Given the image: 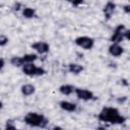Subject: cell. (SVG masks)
Returning <instances> with one entry per match:
<instances>
[{"label": "cell", "mask_w": 130, "mask_h": 130, "mask_svg": "<svg viewBox=\"0 0 130 130\" xmlns=\"http://www.w3.org/2000/svg\"><path fill=\"white\" fill-rule=\"evenodd\" d=\"M98 118L102 122H108L111 124H123L126 121V117L120 115L119 110L114 107L103 108L98 115Z\"/></svg>", "instance_id": "cell-1"}, {"label": "cell", "mask_w": 130, "mask_h": 130, "mask_svg": "<svg viewBox=\"0 0 130 130\" xmlns=\"http://www.w3.org/2000/svg\"><path fill=\"white\" fill-rule=\"evenodd\" d=\"M24 123L31 127H38V128H46L49 120L42 114H38L35 112L27 113L23 119Z\"/></svg>", "instance_id": "cell-2"}, {"label": "cell", "mask_w": 130, "mask_h": 130, "mask_svg": "<svg viewBox=\"0 0 130 130\" xmlns=\"http://www.w3.org/2000/svg\"><path fill=\"white\" fill-rule=\"evenodd\" d=\"M21 69L22 72L27 76H41L46 74V70L43 67H38L34 63H24Z\"/></svg>", "instance_id": "cell-3"}, {"label": "cell", "mask_w": 130, "mask_h": 130, "mask_svg": "<svg viewBox=\"0 0 130 130\" xmlns=\"http://www.w3.org/2000/svg\"><path fill=\"white\" fill-rule=\"evenodd\" d=\"M74 43H75L76 46H78V47H80L84 50H91L94 46V40L92 38H89V37H86V36L76 38Z\"/></svg>", "instance_id": "cell-4"}, {"label": "cell", "mask_w": 130, "mask_h": 130, "mask_svg": "<svg viewBox=\"0 0 130 130\" xmlns=\"http://www.w3.org/2000/svg\"><path fill=\"white\" fill-rule=\"evenodd\" d=\"M74 92H75L76 96L81 101H91V100H95L96 99L92 91H90L88 89H85V88L75 87Z\"/></svg>", "instance_id": "cell-5"}, {"label": "cell", "mask_w": 130, "mask_h": 130, "mask_svg": "<svg viewBox=\"0 0 130 130\" xmlns=\"http://www.w3.org/2000/svg\"><path fill=\"white\" fill-rule=\"evenodd\" d=\"M125 25L124 24H119L116 26L112 37H111V42L112 43H121L125 38H124V30H125Z\"/></svg>", "instance_id": "cell-6"}, {"label": "cell", "mask_w": 130, "mask_h": 130, "mask_svg": "<svg viewBox=\"0 0 130 130\" xmlns=\"http://www.w3.org/2000/svg\"><path fill=\"white\" fill-rule=\"evenodd\" d=\"M30 47H31V49L37 51L39 54H46L50 50V46L46 42H36V43L31 44Z\"/></svg>", "instance_id": "cell-7"}, {"label": "cell", "mask_w": 130, "mask_h": 130, "mask_svg": "<svg viewBox=\"0 0 130 130\" xmlns=\"http://www.w3.org/2000/svg\"><path fill=\"white\" fill-rule=\"evenodd\" d=\"M123 53H124V49L118 43H113L109 47V54L113 57H120Z\"/></svg>", "instance_id": "cell-8"}, {"label": "cell", "mask_w": 130, "mask_h": 130, "mask_svg": "<svg viewBox=\"0 0 130 130\" xmlns=\"http://www.w3.org/2000/svg\"><path fill=\"white\" fill-rule=\"evenodd\" d=\"M116 9V4L112 1H109L107 2V4L104 6V9H103V12H104V15H105V18L106 19H110L112 14L114 13Z\"/></svg>", "instance_id": "cell-9"}, {"label": "cell", "mask_w": 130, "mask_h": 130, "mask_svg": "<svg viewBox=\"0 0 130 130\" xmlns=\"http://www.w3.org/2000/svg\"><path fill=\"white\" fill-rule=\"evenodd\" d=\"M59 106L62 110L66 111V112H75L77 109V106L75 104L68 102V101H61L59 103Z\"/></svg>", "instance_id": "cell-10"}, {"label": "cell", "mask_w": 130, "mask_h": 130, "mask_svg": "<svg viewBox=\"0 0 130 130\" xmlns=\"http://www.w3.org/2000/svg\"><path fill=\"white\" fill-rule=\"evenodd\" d=\"M20 91H21V93H22L24 96H29V95H31V94L35 93L36 87H35L32 84H29V83L23 84V85L20 87Z\"/></svg>", "instance_id": "cell-11"}, {"label": "cell", "mask_w": 130, "mask_h": 130, "mask_svg": "<svg viewBox=\"0 0 130 130\" xmlns=\"http://www.w3.org/2000/svg\"><path fill=\"white\" fill-rule=\"evenodd\" d=\"M75 90V87L71 84H62L59 87V91L63 95H70Z\"/></svg>", "instance_id": "cell-12"}, {"label": "cell", "mask_w": 130, "mask_h": 130, "mask_svg": "<svg viewBox=\"0 0 130 130\" xmlns=\"http://www.w3.org/2000/svg\"><path fill=\"white\" fill-rule=\"evenodd\" d=\"M83 69H84L83 66L80 64H77V63H70L68 65V71L73 74H79L80 72L83 71Z\"/></svg>", "instance_id": "cell-13"}, {"label": "cell", "mask_w": 130, "mask_h": 130, "mask_svg": "<svg viewBox=\"0 0 130 130\" xmlns=\"http://www.w3.org/2000/svg\"><path fill=\"white\" fill-rule=\"evenodd\" d=\"M10 64L12 66H14V67H22V65L24 64V61H23V58L22 57L13 56L10 59Z\"/></svg>", "instance_id": "cell-14"}, {"label": "cell", "mask_w": 130, "mask_h": 130, "mask_svg": "<svg viewBox=\"0 0 130 130\" xmlns=\"http://www.w3.org/2000/svg\"><path fill=\"white\" fill-rule=\"evenodd\" d=\"M22 15L25 18H32L36 16V10L31 7H25L22 10Z\"/></svg>", "instance_id": "cell-15"}, {"label": "cell", "mask_w": 130, "mask_h": 130, "mask_svg": "<svg viewBox=\"0 0 130 130\" xmlns=\"http://www.w3.org/2000/svg\"><path fill=\"white\" fill-rule=\"evenodd\" d=\"M24 63H34L37 59H38V55L35 53H30V54H25L22 56Z\"/></svg>", "instance_id": "cell-16"}, {"label": "cell", "mask_w": 130, "mask_h": 130, "mask_svg": "<svg viewBox=\"0 0 130 130\" xmlns=\"http://www.w3.org/2000/svg\"><path fill=\"white\" fill-rule=\"evenodd\" d=\"M8 42H9V39H8L6 36H4V35H1V36H0V46H1V47L6 46V45L8 44Z\"/></svg>", "instance_id": "cell-17"}, {"label": "cell", "mask_w": 130, "mask_h": 130, "mask_svg": "<svg viewBox=\"0 0 130 130\" xmlns=\"http://www.w3.org/2000/svg\"><path fill=\"white\" fill-rule=\"evenodd\" d=\"M65 1L71 3V4L74 5V6H79V5L82 4V2H83V0H65Z\"/></svg>", "instance_id": "cell-18"}, {"label": "cell", "mask_w": 130, "mask_h": 130, "mask_svg": "<svg viewBox=\"0 0 130 130\" xmlns=\"http://www.w3.org/2000/svg\"><path fill=\"white\" fill-rule=\"evenodd\" d=\"M124 38L128 41H130V29H125L124 30Z\"/></svg>", "instance_id": "cell-19"}, {"label": "cell", "mask_w": 130, "mask_h": 130, "mask_svg": "<svg viewBox=\"0 0 130 130\" xmlns=\"http://www.w3.org/2000/svg\"><path fill=\"white\" fill-rule=\"evenodd\" d=\"M5 128H6V129H9V128L14 129V128H15V126L11 123V121H7V122H6V126H5Z\"/></svg>", "instance_id": "cell-20"}, {"label": "cell", "mask_w": 130, "mask_h": 130, "mask_svg": "<svg viewBox=\"0 0 130 130\" xmlns=\"http://www.w3.org/2000/svg\"><path fill=\"white\" fill-rule=\"evenodd\" d=\"M20 7H21V4H20L19 2H16V3L14 4V6H13V10H16V11H18V10L20 9Z\"/></svg>", "instance_id": "cell-21"}, {"label": "cell", "mask_w": 130, "mask_h": 130, "mask_svg": "<svg viewBox=\"0 0 130 130\" xmlns=\"http://www.w3.org/2000/svg\"><path fill=\"white\" fill-rule=\"evenodd\" d=\"M126 100H127V96H120V98L117 99V102H118L119 104H121V103H124Z\"/></svg>", "instance_id": "cell-22"}, {"label": "cell", "mask_w": 130, "mask_h": 130, "mask_svg": "<svg viewBox=\"0 0 130 130\" xmlns=\"http://www.w3.org/2000/svg\"><path fill=\"white\" fill-rule=\"evenodd\" d=\"M123 10H124L125 13H129V14H130V4H129V5H125V6L123 7Z\"/></svg>", "instance_id": "cell-23"}, {"label": "cell", "mask_w": 130, "mask_h": 130, "mask_svg": "<svg viewBox=\"0 0 130 130\" xmlns=\"http://www.w3.org/2000/svg\"><path fill=\"white\" fill-rule=\"evenodd\" d=\"M1 65H0V69L1 70H3V68H4V66H5V61H4V59L3 58H1Z\"/></svg>", "instance_id": "cell-24"}, {"label": "cell", "mask_w": 130, "mask_h": 130, "mask_svg": "<svg viewBox=\"0 0 130 130\" xmlns=\"http://www.w3.org/2000/svg\"><path fill=\"white\" fill-rule=\"evenodd\" d=\"M129 2H130V0H129Z\"/></svg>", "instance_id": "cell-25"}]
</instances>
